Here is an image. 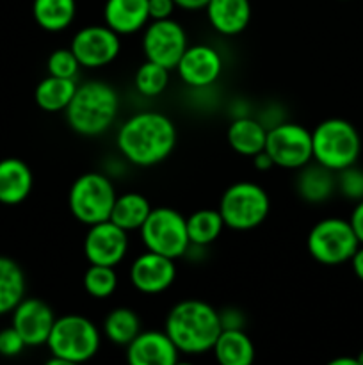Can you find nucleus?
<instances>
[{
  "instance_id": "4c0bfd02",
  "label": "nucleus",
  "mask_w": 363,
  "mask_h": 365,
  "mask_svg": "<svg viewBox=\"0 0 363 365\" xmlns=\"http://www.w3.org/2000/svg\"><path fill=\"white\" fill-rule=\"evenodd\" d=\"M251 160H253V166H255L258 171H269V170H273V168H276L274 166L273 159H270V155L265 152V150L260 153H256V155H253Z\"/></svg>"
},
{
  "instance_id": "7ed1b4c3",
  "label": "nucleus",
  "mask_w": 363,
  "mask_h": 365,
  "mask_svg": "<svg viewBox=\"0 0 363 365\" xmlns=\"http://www.w3.org/2000/svg\"><path fill=\"white\" fill-rule=\"evenodd\" d=\"M66 113L73 132L84 138H96L109 130L120 113V95L103 81H88L75 91Z\"/></svg>"
},
{
  "instance_id": "f8f14e48",
  "label": "nucleus",
  "mask_w": 363,
  "mask_h": 365,
  "mask_svg": "<svg viewBox=\"0 0 363 365\" xmlns=\"http://www.w3.org/2000/svg\"><path fill=\"white\" fill-rule=\"evenodd\" d=\"M82 68L96 70L114 63L121 52L120 34L103 25H88L77 31L70 45Z\"/></svg>"
},
{
  "instance_id": "9b49d317",
  "label": "nucleus",
  "mask_w": 363,
  "mask_h": 365,
  "mask_svg": "<svg viewBox=\"0 0 363 365\" xmlns=\"http://www.w3.org/2000/svg\"><path fill=\"white\" fill-rule=\"evenodd\" d=\"M187 46V32L173 18L153 20L144 27L142 52L146 61L160 64L169 71L177 68Z\"/></svg>"
},
{
  "instance_id": "412c9836",
  "label": "nucleus",
  "mask_w": 363,
  "mask_h": 365,
  "mask_svg": "<svg viewBox=\"0 0 363 365\" xmlns=\"http://www.w3.org/2000/svg\"><path fill=\"white\" fill-rule=\"evenodd\" d=\"M34 185V177L27 163L16 157L0 160V203L20 205L28 198Z\"/></svg>"
},
{
  "instance_id": "2f4dec72",
  "label": "nucleus",
  "mask_w": 363,
  "mask_h": 365,
  "mask_svg": "<svg viewBox=\"0 0 363 365\" xmlns=\"http://www.w3.org/2000/svg\"><path fill=\"white\" fill-rule=\"evenodd\" d=\"M80 63L71 52V48H57L53 50L46 61V70L48 75L59 78H77L78 70H80Z\"/></svg>"
},
{
  "instance_id": "cd10ccee",
  "label": "nucleus",
  "mask_w": 363,
  "mask_h": 365,
  "mask_svg": "<svg viewBox=\"0 0 363 365\" xmlns=\"http://www.w3.org/2000/svg\"><path fill=\"white\" fill-rule=\"evenodd\" d=\"M141 331V317L128 307H117V309L110 310L103 321V335L116 346L127 348Z\"/></svg>"
},
{
  "instance_id": "c756f323",
  "label": "nucleus",
  "mask_w": 363,
  "mask_h": 365,
  "mask_svg": "<svg viewBox=\"0 0 363 365\" xmlns=\"http://www.w3.org/2000/svg\"><path fill=\"white\" fill-rule=\"evenodd\" d=\"M134 86L139 95L146 98L162 95L169 86V70L152 61H144L135 71Z\"/></svg>"
},
{
  "instance_id": "1a4fd4ad",
  "label": "nucleus",
  "mask_w": 363,
  "mask_h": 365,
  "mask_svg": "<svg viewBox=\"0 0 363 365\" xmlns=\"http://www.w3.org/2000/svg\"><path fill=\"white\" fill-rule=\"evenodd\" d=\"M306 248L312 259L322 266H340L352 259L359 241L349 220L324 217L310 228Z\"/></svg>"
},
{
  "instance_id": "39448f33",
  "label": "nucleus",
  "mask_w": 363,
  "mask_h": 365,
  "mask_svg": "<svg viewBox=\"0 0 363 365\" xmlns=\"http://www.w3.org/2000/svg\"><path fill=\"white\" fill-rule=\"evenodd\" d=\"M219 214L224 227L235 232L258 228L270 212V198L262 185L241 180L224 189L219 200Z\"/></svg>"
},
{
  "instance_id": "4be33fe9",
  "label": "nucleus",
  "mask_w": 363,
  "mask_h": 365,
  "mask_svg": "<svg viewBox=\"0 0 363 365\" xmlns=\"http://www.w3.org/2000/svg\"><path fill=\"white\" fill-rule=\"evenodd\" d=\"M228 145L235 153L251 159L265 150L267 127L260 120L251 116L235 118L226 130Z\"/></svg>"
},
{
  "instance_id": "a878e982",
  "label": "nucleus",
  "mask_w": 363,
  "mask_h": 365,
  "mask_svg": "<svg viewBox=\"0 0 363 365\" xmlns=\"http://www.w3.org/2000/svg\"><path fill=\"white\" fill-rule=\"evenodd\" d=\"M75 14H77L75 0H34L32 2V16L43 31H66L73 24Z\"/></svg>"
},
{
  "instance_id": "72a5a7b5",
  "label": "nucleus",
  "mask_w": 363,
  "mask_h": 365,
  "mask_svg": "<svg viewBox=\"0 0 363 365\" xmlns=\"http://www.w3.org/2000/svg\"><path fill=\"white\" fill-rule=\"evenodd\" d=\"M25 348H27V344L13 327L0 330V355L13 359V356L20 355Z\"/></svg>"
},
{
  "instance_id": "79ce46f5",
  "label": "nucleus",
  "mask_w": 363,
  "mask_h": 365,
  "mask_svg": "<svg viewBox=\"0 0 363 365\" xmlns=\"http://www.w3.org/2000/svg\"><path fill=\"white\" fill-rule=\"evenodd\" d=\"M45 365H82L77 362H70V360H64V359H57V356H52Z\"/></svg>"
},
{
  "instance_id": "f3484780",
  "label": "nucleus",
  "mask_w": 363,
  "mask_h": 365,
  "mask_svg": "<svg viewBox=\"0 0 363 365\" xmlns=\"http://www.w3.org/2000/svg\"><path fill=\"white\" fill-rule=\"evenodd\" d=\"M178 349L166 331H141L127 346L128 365H174L178 362Z\"/></svg>"
},
{
  "instance_id": "4468645a",
  "label": "nucleus",
  "mask_w": 363,
  "mask_h": 365,
  "mask_svg": "<svg viewBox=\"0 0 363 365\" xmlns=\"http://www.w3.org/2000/svg\"><path fill=\"white\" fill-rule=\"evenodd\" d=\"M174 70L185 86L192 89H205L217 82L223 73V57L212 45L199 43L187 46Z\"/></svg>"
},
{
  "instance_id": "473e14b6",
  "label": "nucleus",
  "mask_w": 363,
  "mask_h": 365,
  "mask_svg": "<svg viewBox=\"0 0 363 365\" xmlns=\"http://www.w3.org/2000/svg\"><path fill=\"white\" fill-rule=\"evenodd\" d=\"M337 192L349 202L363 200V168L349 166L337 171Z\"/></svg>"
},
{
  "instance_id": "c03bdc74",
  "label": "nucleus",
  "mask_w": 363,
  "mask_h": 365,
  "mask_svg": "<svg viewBox=\"0 0 363 365\" xmlns=\"http://www.w3.org/2000/svg\"><path fill=\"white\" fill-rule=\"evenodd\" d=\"M174 365H194V364H192V362H180V360H178V362Z\"/></svg>"
},
{
  "instance_id": "7c9ffc66",
  "label": "nucleus",
  "mask_w": 363,
  "mask_h": 365,
  "mask_svg": "<svg viewBox=\"0 0 363 365\" xmlns=\"http://www.w3.org/2000/svg\"><path fill=\"white\" fill-rule=\"evenodd\" d=\"M84 291L95 299H107L114 294L117 287V274L114 267L107 266H93L85 269L84 278H82Z\"/></svg>"
},
{
  "instance_id": "bb28decb",
  "label": "nucleus",
  "mask_w": 363,
  "mask_h": 365,
  "mask_svg": "<svg viewBox=\"0 0 363 365\" xmlns=\"http://www.w3.org/2000/svg\"><path fill=\"white\" fill-rule=\"evenodd\" d=\"M25 273L13 259L0 257V316L11 314L25 298Z\"/></svg>"
},
{
  "instance_id": "37998d69",
  "label": "nucleus",
  "mask_w": 363,
  "mask_h": 365,
  "mask_svg": "<svg viewBox=\"0 0 363 365\" xmlns=\"http://www.w3.org/2000/svg\"><path fill=\"white\" fill-rule=\"evenodd\" d=\"M356 360H358L359 365H363V349L358 353V356H356Z\"/></svg>"
},
{
  "instance_id": "f03ea898",
  "label": "nucleus",
  "mask_w": 363,
  "mask_h": 365,
  "mask_svg": "<svg viewBox=\"0 0 363 365\" xmlns=\"http://www.w3.org/2000/svg\"><path fill=\"white\" fill-rule=\"evenodd\" d=\"M164 331L184 355H203L212 351L223 331L219 310L201 299H184L166 316Z\"/></svg>"
},
{
  "instance_id": "ea45409f",
  "label": "nucleus",
  "mask_w": 363,
  "mask_h": 365,
  "mask_svg": "<svg viewBox=\"0 0 363 365\" xmlns=\"http://www.w3.org/2000/svg\"><path fill=\"white\" fill-rule=\"evenodd\" d=\"M209 2L210 0H174L177 7H180V9H185V11L205 9Z\"/></svg>"
},
{
  "instance_id": "2eb2a0df",
  "label": "nucleus",
  "mask_w": 363,
  "mask_h": 365,
  "mask_svg": "<svg viewBox=\"0 0 363 365\" xmlns=\"http://www.w3.org/2000/svg\"><path fill=\"white\" fill-rule=\"evenodd\" d=\"M128 278L132 287L141 294H162L177 280V266L173 259L146 250L132 262Z\"/></svg>"
},
{
  "instance_id": "20e7f679",
  "label": "nucleus",
  "mask_w": 363,
  "mask_h": 365,
  "mask_svg": "<svg viewBox=\"0 0 363 365\" xmlns=\"http://www.w3.org/2000/svg\"><path fill=\"white\" fill-rule=\"evenodd\" d=\"M313 160L331 171H342L358 164L362 155V135L351 121L327 118L312 130Z\"/></svg>"
},
{
  "instance_id": "ddd939ff",
  "label": "nucleus",
  "mask_w": 363,
  "mask_h": 365,
  "mask_svg": "<svg viewBox=\"0 0 363 365\" xmlns=\"http://www.w3.org/2000/svg\"><path fill=\"white\" fill-rule=\"evenodd\" d=\"M128 253V232L114 225L112 221H102L89 227L84 237V255L93 266L116 267Z\"/></svg>"
},
{
  "instance_id": "a18cd8bd",
  "label": "nucleus",
  "mask_w": 363,
  "mask_h": 365,
  "mask_svg": "<svg viewBox=\"0 0 363 365\" xmlns=\"http://www.w3.org/2000/svg\"><path fill=\"white\" fill-rule=\"evenodd\" d=\"M362 168H363V166H362Z\"/></svg>"
},
{
  "instance_id": "f704fd0d",
  "label": "nucleus",
  "mask_w": 363,
  "mask_h": 365,
  "mask_svg": "<svg viewBox=\"0 0 363 365\" xmlns=\"http://www.w3.org/2000/svg\"><path fill=\"white\" fill-rule=\"evenodd\" d=\"M219 321L223 330H244L246 327V316L242 310L235 309V307H226V309L219 310Z\"/></svg>"
},
{
  "instance_id": "0eeeda50",
  "label": "nucleus",
  "mask_w": 363,
  "mask_h": 365,
  "mask_svg": "<svg viewBox=\"0 0 363 365\" xmlns=\"http://www.w3.org/2000/svg\"><path fill=\"white\" fill-rule=\"evenodd\" d=\"M100 344L102 335L96 324L78 314L57 317L46 341L52 356L77 364H85L96 356Z\"/></svg>"
},
{
  "instance_id": "f257e3e1",
  "label": "nucleus",
  "mask_w": 363,
  "mask_h": 365,
  "mask_svg": "<svg viewBox=\"0 0 363 365\" xmlns=\"http://www.w3.org/2000/svg\"><path fill=\"white\" fill-rule=\"evenodd\" d=\"M177 138V127L169 116L157 110H141L117 128L116 146L127 163L152 168L173 153Z\"/></svg>"
},
{
  "instance_id": "58836bf2",
  "label": "nucleus",
  "mask_w": 363,
  "mask_h": 365,
  "mask_svg": "<svg viewBox=\"0 0 363 365\" xmlns=\"http://www.w3.org/2000/svg\"><path fill=\"white\" fill-rule=\"evenodd\" d=\"M352 267V273L358 278L359 282H363V245H359V248L356 250V253L352 255V259L349 260Z\"/></svg>"
},
{
  "instance_id": "5701e85b",
  "label": "nucleus",
  "mask_w": 363,
  "mask_h": 365,
  "mask_svg": "<svg viewBox=\"0 0 363 365\" xmlns=\"http://www.w3.org/2000/svg\"><path fill=\"white\" fill-rule=\"evenodd\" d=\"M217 365H253L255 344L244 330H223L212 348Z\"/></svg>"
},
{
  "instance_id": "b1692460",
  "label": "nucleus",
  "mask_w": 363,
  "mask_h": 365,
  "mask_svg": "<svg viewBox=\"0 0 363 365\" xmlns=\"http://www.w3.org/2000/svg\"><path fill=\"white\" fill-rule=\"evenodd\" d=\"M152 209L149 200L141 192H123V195L116 196L112 212H110V221L123 228L125 232L141 230Z\"/></svg>"
},
{
  "instance_id": "9d476101",
  "label": "nucleus",
  "mask_w": 363,
  "mask_h": 365,
  "mask_svg": "<svg viewBox=\"0 0 363 365\" xmlns=\"http://www.w3.org/2000/svg\"><path fill=\"white\" fill-rule=\"evenodd\" d=\"M265 152L276 168L298 171L313 160L312 132L305 125L280 121L267 128Z\"/></svg>"
},
{
  "instance_id": "6e6552de",
  "label": "nucleus",
  "mask_w": 363,
  "mask_h": 365,
  "mask_svg": "<svg viewBox=\"0 0 363 365\" xmlns=\"http://www.w3.org/2000/svg\"><path fill=\"white\" fill-rule=\"evenodd\" d=\"M142 245L148 252L167 259H182L191 241L187 234V217L171 207H155L139 230Z\"/></svg>"
},
{
  "instance_id": "e433bc0d",
  "label": "nucleus",
  "mask_w": 363,
  "mask_h": 365,
  "mask_svg": "<svg viewBox=\"0 0 363 365\" xmlns=\"http://www.w3.org/2000/svg\"><path fill=\"white\" fill-rule=\"evenodd\" d=\"M349 223H351L352 232L358 237L359 245H363V200L354 203V209H352L351 216H349Z\"/></svg>"
},
{
  "instance_id": "6ab92c4d",
  "label": "nucleus",
  "mask_w": 363,
  "mask_h": 365,
  "mask_svg": "<svg viewBox=\"0 0 363 365\" xmlns=\"http://www.w3.org/2000/svg\"><path fill=\"white\" fill-rule=\"evenodd\" d=\"M295 192L302 202L313 205L327 202L337 192V173L312 160L298 170Z\"/></svg>"
},
{
  "instance_id": "c85d7f7f",
  "label": "nucleus",
  "mask_w": 363,
  "mask_h": 365,
  "mask_svg": "<svg viewBox=\"0 0 363 365\" xmlns=\"http://www.w3.org/2000/svg\"><path fill=\"white\" fill-rule=\"evenodd\" d=\"M224 221L217 209H199L187 217L189 241L194 246L206 248L219 239L224 230Z\"/></svg>"
},
{
  "instance_id": "a211bd4d",
  "label": "nucleus",
  "mask_w": 363,
  "mask_h": 365,
  "mask_svg": "<svg viewBox=\"0 0 363 365\" xmlns=\"http://www.w3.org/2000/svg\"><path fill=\"white\" fill-rule=\"evenodd\" d=\"M148 0H105L103 24L120 36H130L148 25Z\"/></svg>"
},
{
  "instance_id": "aec40b11",
  "label": "nucleus",
  "mask_w": 363,
  "mask_h": 365,
  "mask_svg": "<svg viewBox=\"0 0 363 365\" xmlns=\"http://www.w3.org/2000/svg\"><path fill=\"white\" fill-rule=\"evenodd\" d=\"M209 24L221 36H237L251 21L249 0H210L205 7Z\"/></svg>"
},
{
  "instance_id": "393cba45",
  "label": "nucleus",
  "mask_w": 363,
  "mask_h": 365,
  "mask_svg": "<svg viewBox=\"0 0 363 365\" xmlns=\"http://www.w3.org/2000/svg\"><path fill=\"white\" fill-rule=\"evenodd\" d=\"M77 88V78H59L48 75L36 86L34 100L45 113H60L68 109Z\"/></svg>"
},
{
  "instance_id": "c9c22d12",
  "label": "nucleus",
  "mask_w": 363,
  "mask_h": 365,
  "mask_svg": "<svg viewBox=\"0 0 363 365\" xmlns=\"http://www.w3.org/2000/svg\"><path fill=\"white\" fill-rule=\"evenodd\" d=\"M174 9H177V4H174V0H148L149 21L167 20V18H173Z\"/></svg>"
},
{
  "instance_id": "423d86ee",
  "label": "nucleus",
  "mask_w": 363,
  "mask_h": 365,
  "mask_svg": "<svg viewBox=\"0 0 363 365\" xmlns=\"http://www.w3.org/2000/svg\"><path fill=\"white\" fill-rule=\"evenodd\" d=\"M116 196V187L107 175L88 171L71 184L68 192V207L78 223L93 227L110 220Z\"/></svg>"
},
{
  "instance_id": "a19ab883",
  "label": "nucleus",
  "mask_w": 363,
  "mask_h": 365,
  "mask_svg": "<svg viewBox=\"0 0 363 365\" xmlns=\"http://www.w3.org/2000/svg\"><path fill=\"white\" fill-rule=\"evenodd\" d=\"M326 365H359L356 356H337V359L330 360Z\"/></svg>"
},
{
  "instance_id": "dca6fc26",
  "label": "nucleus",
  "mask_w": 363,
  "mask_h": 365,
  "mask_svg": "<svg viewBox=\"0 0 363 365\" xmlns=\"http://www.w3.org/2000/svg\"><path fill=\"white\" fill-rule=\"evenodd\" d=\"M11 314V327L21 335L27 348L46 344L57 319L48 303L38 298H23Z\"/></svg>"
}]
</instances>
